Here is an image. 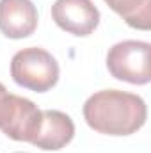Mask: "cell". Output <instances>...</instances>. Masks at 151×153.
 Returning a JSON list of instances; mask_svg holds the SVG:
<instances>
[{
    "label": "cell",
    "mask_w": 151,
    "mask_h": 153,
    "mask_svg": "<svg viewBox=\"0 0 151 153\" xmlns=\"http://www.w3.org/2000/svg\"><path fill=\"white\" fill-rule=\"evenodd\" d=\"M146 117V102L133 93L119 89L98 91L84 103L85 123L103 135H132L144 126Z\"/></svg>",
    "instance_id": "cell-1"
},
{
    "label": "cell",
    "mask_w": 151,
    "mask_h": 153,
    "mask_svg": "<svg viewBox=\"0 0 151 153\" xmlns=\"http://www.w3.org/2000/svg\"><path fill=\"white\" fill-rule=\"evenodd\" d=\"M59 62L44 48L29 46L14 53L11 61L13 80L34 93H46L59 82Z\"/></svg>",
    "instance_id": "cell-2"
},
{
    "label": "cell",
    "mask_w": 151,
    "mask_h": 153,
    "mask_svg": "<svg viewBox=\"0 0 151 153\" xmlns=\"http://www.w3.org/2000/svg\"><path fill=\"white\" fill-rule=\"evenodd\" d=\"M41 125V111L29 98L11 94L0 82V130L13 141L32 143Z\"/></svg>",
    "instance_id": "cell-3"
},
{
    "label": "cell",
    "mask_w": 151,
    "mask_h": 153,
    "mask_svg": "<svg viewBox=\"0 0 151 153\" xmlns=\"http://www.w3.org/2000/svg\"><path fill=\"white\" fill-rule=\"evenodd\" d=\"M151 45L126 39L115 43L107 53V68L117 80L144 85L151 80Z\"/></svg>",
    "instance_id": "cell-4"
},
{
    "label": "cell",
    "mask_w": 151,
    "mask_h": 153,
    "mask_svg": "<svg viewBox=\"0 0 151 153\" xmlns=\"http://www.w3.org/2000/svg\"><path fill=\"white\" fill-rule=\"evenodd\" d=\"M52 20L59 29L85 38L100 25V11L93 0H55L52 5Z\"/></svg>",
    "instance_id": "cell-5"
},
{
    "label": "cell",
    "mask_w": 151,
    "mask_h": 153,
    "mask_svg": "<svg viewBox=\"0 0 151 153\" xmlns=\"http://www.w3.org/2000/svg\"><path fill=\"white\" fill-rule=\"evenodd\" d=\"M38 9L30 0H0V32L9 39H23L38 27Z\"/></svg>",
    "instance_id": "cell-6"
},
{
    "label": "cell",
    "mask_w": 151,
    "mask_h": 153,
    "mask_svg": "<svg viewBox=\"0 0 151 153\" xmlns=\"http://www.w3.org/2000/svg\"><path fill=\"white\" fill-rule=\"evenodd\" d=\"M75 137V123L66 112L41 111V125L30 144L44 152H57Z\"/></svg>",
    "instance_id": "cell-7"
},
{
    "label": "cell",
    "mask_w": 151,
    "mask_h": 153,
    "mask_svg": "<svg viewBox=\"0 0 151 153\" xmlns=\"http://www.w3.org/2000/svg\"><path fill=\"white\" fill-rule=\"evenodd\" d=\"M105 4L132 29H151V0H105Z\"/></svg>",
    "instance_id": "cell-8"
},
{
    "label": "cell",
    "mask_w": 151,
    "mask_h": 153,
    "mask_svg": "<svg viewBox=\"0 0 151 153\" xmlns=\"http://www.w3.org/2000/svg\"><path fill=\"white\" fill-rule=\"evenodd\" d=\"M18 153H20V152H18Z\"/></svg>",
    "instance_id": "cell-9"
}]
</instances>
